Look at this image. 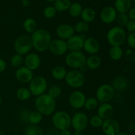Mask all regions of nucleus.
<instances>
[{
	"label": "nucleus",
	"instance_id": "1",
	"mask_svg": "<svg viewBox=\"0 0 135 135\" xmlns=\"http://www.w3.org/2000/svg\"><path fill=\"white\" fill-rule=\"evenodd\" d=\"M32 47L36 51L44 52L49 48L51 42V34L49 31L44 28L37 29L31 36Z\"/></svg>",
	"mask_w": 135,
	"mask_h": 135
},
{
	"label": "nucleus",
	"instance_id": "2",
	"mask_svg": "<svg viewBox=\"0 0 135 135\" xmlns=\"http://www.w3.org/2000/svg\"><path fill=\"white\" fill-rule=\"evenodd\" d=\"M35 108L42 115H51L55 109V99L48 94L40 95L36 99Z\"/></svg>",
	"mask_w": 135,
	"mask_h": 135
},
{
	"label": "nucleus",
	"instance_id": "3",
	"mask_svg": "<svg viewBox=\"0 0 135 135\" xmlns=\"http://www.w3.org/2000/svg\"><path fill=\"white\" fill-rule=\"evenodd\" d=\"M126 39V32L120 26L112 28L107 34V40L112 46H121Z\"/></svg>",
	"mask_w": 135,
	"mask_h": 135
},
{
	"label": "nucleus",
	"instance_id": "4",
	"mask_svg": "<svg viewBox=\"0 0 135 135\" xmlns=\"http://www.w3.org/2000/svg\"><path fill=\"white\" fill-rule=\"evenodd\" d=\"M86 57L85 55L79 51H71L65 57V63L70 68L76 69L83 68L86 65Z\"/></svg>",
	"mask_w": 135,
	"mask_h": 135
},
{
	"label": "nucleus",
	"instance_id": "5",
	"mask_svg": "<svg viewBox=\"0 0 135 135\" xmlns=\"http://www.w3.org/2000/svg\"><path fill=\"white\" fill-rule=\"evenodd\" d=\"M52 123L57 130H66L71 125V118L67 112L59 111L53 115Z\"/></svg>",
	"mask_w": 135,
	"mask_h": 135
},
{
	"label": "nucleus",
	"instance_id": "6",
	"mask_svg": "<svg viewBox=\"0 0 135 135\" xmlns=\"http://www.w3.org/2000/svg\"><path fill=\"white\" fill-rule=\"evenodd\" d=\"M47 88V82L44 77L36 76L30 81L29 90L32 95L39 96L44 94Z\"/></svg>",
	"mask_w": 135,
	"mask_h": 135
},
{
	"label": "nucleus",
	"instance_id": "7",
	"mask_svg": "<svg viewBox=\"0 0 135 135\" xmlns=\"http://www.w3.org/2000/svg\"><path fill=\"white\" fill-rule=\"evenodd\" d=\"M32 47L31 38L28 36L22 35L18 36L15 41L14 48L17 54L26 55L30 52Z\"/></svg>",
	"mask_w": 135,
	"mask_h": 135
},
{
	"label": "nucleus",
	"instance_id": "8",
	"mask_svg": "<svg viewBox=\"0 0 135 135\" xmlns=\"http://www.w3.org/2000/svg\"><path fill=\"white\" fill-rule=\"evenodd\" d=\"M65 81L70 87L74 88H80L85 83L84 75L77 70H72L67 73Z\"/></svg>",
	"mask_w": 135,
	"mask_h": 135
},
{
	"label": "nucleus",
	"instance_id": "9",
	"mask_svg": "<svg viewBox=\"0 0 135 135\" xmlns=\"http://www.w3.org/2000/svg\"><path fill=\"white\" fill-rule=\"evenodd\" d=\"M96 98L98 101L103 103H108L114 97L115 90L112 86L109 84H102L96 90Z\"/></svg>",
	"mask_w": 135,
	"mask_h": 135
},
{
	"label": "nucleus",
	"instance_id": "10",
	"mask_svg": "<svg viewBox=\"0 0 135 135\" xmlns=\"http://www.w3.org/2000/svg\"><path fill=\"white\" fill-rule=\"evenodd\" d=\"M88 117L83 112L75 113L71 118V125L75 131H84L88 125Z\"/></svg>",
	"mask_w": 135,
	"mask_h": 135
},
{
	"label": "nucleus",
	"instance_id": "11",
	"mask_svg": "<svg viewBox=\"0 0 135 135\" xmlns=\"http://www.w3.org/2000/svg\"><path fill=\"white\" fill-rule=\"evenodd\" d=\"M102 128L105 135H117L120 132L119 123L112 118L104 120Z\"/></svg>",
	"mask_w": 135,
	"mask_h": 135
},
{
	"label": "nucleus",
	"instance_id": "12",
	"mask_svg": "<svg viewBox=\"0 0 135 135\" xmlns=\"http://www.w3.org/2000/svg\"><path fill=\"white\" fill-rule=\"evenodd\" d=\"M48 49L54 55H62L67 52L68 47L67 42L61 39H56L50 42Z\"/></svg>",
	"mask_w": 135,
	"mask_h": 135
},
{
	"label": "nucleus",
	"instance_id": "13",
	"mask_svg": "<svg viewBox=\"0 0 135 135\" xmlns=\"http://www.w3.org/2000/svg\"><path fill=\"white\" fill-rule=\"evenodd\" d=\"M86 98L83 92L75 91L69 96V104L75 109H80L84 106Z\"/></svg>",
	"mask_w": 135,
	"mask_h": 135
},
{
	"label": "nucleus",
	"instance_id": "14",
	"mask_svg": "<svg viewBox=\"0 0 135 135\" xmlns=\"http://www.w3.org/2000/svg\"><path fill=\"white\" fill-rule=\"evenodd\" d=\"M15 76L20 83H29L34 78V75L32 71L26 67H21L16 71Z\"/></svg>",
	"mask_w": 135,
	"mask_h": 135
},
{
	"label": "nucleus",
	"instance_id": "15",
	"mask_svg": "<svg viewBox=\"0 0 135 135\" xmlns=\"http://www.w3.org/2000/svg\"><path fill=\"white\" fill-rule=\"evenodd\" d=\"M84 39L83 36H73L67 40V44L68 50L71 51H79L83 48Z\"/></svg>",
	"mask_w": 135,
	"mask_h": 135
},
{
	"label": "nucleus",
	"instance_id": "16",
	"mask_svg": "<svg viewBox=\"0 0 135 135\" xmlns=\"http://www.w3.org/2000/svg\"><path fill=\"white\" fill-rule=\"evenodd\" d=\"M75 30L72 26L68 24H62L59 25L56 29L57 35L59 39L69 40L73 36Z\"/></svg>",
	"mask_w": 135,
	"mask_h": 135
},
{
	"label": "nucleus",
	"instance_id": "17",
	"mask_svg": "<svg viewBox=\"0 0 135 135\" xmlns=\"http://www.w3.org/2000/svg\"><path fill=\"white\" fill-rule=\"evenodd\" d=\"M117 15V11L114 8L112 7H106L101 11L100 18L104 23L110 24L115 21Z\"/></svg>",
	"mask_w": 135,
	"mask_h": 135
},
{
	"label": "nucleus",
	"instance_id": "18",
	"mask_svg": "<svg viewBox=\"0 0 135 135\" xmlns=\"http://www.w3.org/2000/svg\"><path fill=\"white\" fill-rule=\"evenodd\" d=\"M41 60L39 55L34 53L28 54L25 57V67L31 71L36 70L40 65Z\"/></svg>",
	"mask_w": 135,
	"mask_h": 135
},
{
	"label": "nucleus",
	"instance_id": "19",
	"mask_svg": "<svg viewBox=\"0 0 135 135\" xmlns=\"http://www.w3.org/2000/svg\"><path fill=\"white\" fill-rule=\"evenodd\" d=\"M83 48L88 54L94 55L100 50V44L96 38H88L84 40Z\"/></svg>",
	"mask_w": 135,
	"mask_h": 135
},
{
	"label": "nucleus",
	"instance_id": "20",
	"mask_svg": "<svg viewBox=\"0 0 135 135\" xmlns=\"http://www.w3.org/2000/svg\"><path fill=\"white\" fill-rule=\"evenodd\" d=\"M114 109L113 106L109 103H104L99 106L98 109V115L103 120L108 119L113 115Z\"/></svg>",
	"mask_w": 135,
	"mask_h": 135
},
{
	"label": "nucleus",
	"instance_id": "21",
	"mask_svg": "<svg viewBox=\"0 0 135 135\" xmlns=\"http://www.w3.org/2000/svg\"><path fill=\"white\" fill-rule=\"evenodd\" d=\"M128 86H129V81L127 78L123 76H119L113 80L112 87L115 91L122 92L127 88Z\"/></svg>",
	"mask_w": 135,
	"mask_h": 135
},
{
	"label": "nucleus",
	"instance_id": "22",
	"mask_svg": "<svg viewBox=\"0 0 135 135\" xmlns=\"http://www.w3.org/2000/svg\"><path fill=\"white\" fill-rule=\"evenodd\" d=\"M131 0H115V9L119 13H126L130 10Z\"/></svg>",
	"mask_w": 135,
	"mask_h": 135
},
{
	"label": "nucleus",
	"instance_id": "23",
	"mask_svg": "<svg viewBox=\"0 0 135 135\" xmlns=\"http://www.w3.org/2000/svg\"><path fill=\"white\" fill-rule=\"evenodd\" d=\"M102 63V60L100 57L92 55L87 58L86 61V65L89 69L95 70L98 68Z\"/></svg>",
	"mask_w": 135,
	"mask_h": 135
},
{
	"label": "nucleus",
	"instance_id": "24",
	"mask_svg": "<svg viewBox=\"0 0 135 135\" xmlns=\"http://www.w3.org/2000/svg\"><path fill=\"white\" fill-rule=\"evenodd\" d=\"M67 74V70L61 66H57V67H54L51 71V75H52L53 78L58 80L65 79Z\"/></svg>",
	"mask_w": 135,
	"mask_h": 135
},
{
	"label": "nucleus",
	"instance_id": "25",
	"mask_svg": "<svg viewBox=\"0 0 135 135\" xmlns=\"http://www.w3.org/2000/svg\"><path fill=\"white\" fill-rule=\"evenodd\" d=\"M81 18L83 21L89 23V22H92L94 20L96 17V13L94 10H93L91 8H86L83 9L81 13Z\"/></svg>",
	"mask_w": 135,
	"mask_h": 135
},
{
	"label": "nucleus",
	"instance_id": "26",
	"mask_svg": "<svg viewBox=\"0 0 135 135\" xmlns=\"http://www.w3.org/2000/svg\"><path fill=\"white\" fill-rule=\"evenodd\" d=\"M123 54V51L120 46H112L109 50V57L112 60H120L122 57Z\"/></svg>",
	"mask_w": 135,
	"mask_h": 135
},
{
	"label": "nucleus",
	"instance_id": "27",
	"mask_svg": "<svg viewBox=\"0 0 135 135\" xmlns=\"http://www.w3.org/2000/svg\"><path fill=\"white\" fill-rule=\"evenodd\" d=\"M23 28L25 31L28 33L32 34L37 30V23L33 18H26L23 22Z\"/></svg>",
	"mask_w": 135,
	"mask_h": 135
},
{
	"label": "nucleus",
	"instance_id": "28",
	"mask_svg": "<svg viewBox=\"0 0 135 135\" xmlns=\"http://www.w3.org/2000/svg\"><path fill=\"white\" fill-rule=\"evenodd\" d=\"M71 5L70 0H55L54 7L57 11H64L69 9Z\"/></svg>",
	"mask_w": 135,
	"mask_h": 135
},
{
	"label": "nucleus",
	"instance_id": "29",
	"mask_svg": "<svg viewBox=\"0 0 135 135\" xmlns=\"http://www.w3.org/2000/svg\"><path fill=\"white\" fill-rule=\"evenodd\" d=\"M31 93L28 88L22 87L17 90V97L21 101H26L31 96Z\"/></svg>",
	"mask_w": 135,
	"mask_h": 135
},
{
	"label": "nucleus",
	"instance_id": "30",
	"mask_svg": "<svg viewBox=\"0 0 135 135\" xmlns=\"http://www.w3.org/2000/svg\"><path fill=\"white\" fill-rule=\"evenodd\" d=\"M42 120V115L38 112L37 110L33 111L30 112V115H29L28 123H30L32 125H37L39 124Z\"/></svg>",
	"mask_w": 135,
	"mask_h": 135
},
{
	"label": "nucleus",
	"instance_id": "31",
	"mask_svg": "<svg viewBox=\"0 0 135 135\" xmlns=\"http://www.w3.org/2000/svg\"><path fill=\"white\" fill-rule=\"evenodd\" d=\"M25 135H44L42 129L38 126L34 125H31L28 126L25 129Z\"/></svg>",
	"mask_w": 135,
	"mask_h": 135
},
{
	"label": "nucleus",
	"instance_id": "32",
	"mask_svg": "<svg viewBox=\"0 0 135 135\" xmlns=\"http://www.w3.org/2000/svg\"><path fill=\"white\" fill-rule=\"evenodd\" d=\"M74 30L79 34H86L89 30V25L84 21H80L75 25Z\"/></svg>",
	"mask_w": 135,
	"mask_h": 135
},
{
	"label": "nucleus",
	"instance_id": "33",
	"mask_svg": "<svg viewBox=\"0 0 135 135\" xmlns=\"http://www.w3.org/2000/svg\"><path fill=\"white\" fill-rule=\"evenodd\" d=\"M69 13L73 17H78L81 15L83 11V7L80 3H75L72 4L69 7Z\"/></svg>",
	"mask_w": 135,
	"mask_h": 135
},
{
	"label": "nucleus",
	"instance_id": "34",
	"mask_svg": "<svg viewBox=\"0 0 135 135\" xmlns=\"http://www.w3.org/2000/svg\"><path fill=\"white\" fill-rule=\"evenodd\" d=\"M98 105V101L96 98H89L86 99L84 104V108L88 111H92L96 109Z\"/></svg>",
	"mask_w": 135,
	"mask_h": 135
},
{
	"label": "nucleus",
	"instance_id": "35",
	"mask_svg": "<svg viewBox=\"0 0 135 135\" xmlns=\"http://www.w3.org/2000/svg\"><path fill=\"white\" fill-rule=\"evenodd\" d=\"M116 20L119 26L122 28L126 26L127 24L129 21V18L128 15L126 13H119L118 15H117Z\"/></svg>",
	"mask_w": 135,
	"mask_h": 135
},
{
	"label": "nucleus",
	"instance_id": "36",
	"mask_svg": "<svg viewBox=\"0 0 135 135\" xmlns=\"http://www.w3.org/2000/svg\"><path fill=\"white\" fill-rule=\"evenodd\" d=\"M24 59L22 55L19 54H15L12 56L11 59V64L14 67H18L23 63Z\"/></svg>",
	"mask_w": 135,
	"mask_h": 135
},
{
	"label": "nucleus",
	"instance_id": "37",
	"mask_svg": "<svg viewBox=\"0 0 135 135\" xmlns=\"http://www.w3.org/2000/svg\"><path fill=\"white\" fill-rule=\"evenodd\" d=\"M61 88L59 86H53L50 88L48 91V94L50 96L53 98L55 99L59 97L60 95L61 94Z\"/></svg>",
	"mask_w": 135,
	"mask_h": 135
},
{
	"label": "nucleus",
	"instance_id": "38",
	"mask_svg": "<svg viewBox=\"0 0 135 135\" xmlns=\"http://www.w3.org/2000/svg\"><path fill=\"white\" fill-rule=\"evenodd\" d=\"M103 122H104V120L98 115L93 116V117H91L90 120V125H92V127L96 128H98L102 127Z\"/></svg>",
	"mask_w": 135,
	"mask_h": 135
},
{
	"label": "nucleus",
	"instance_id": "39",
	"mask_svg": "<svg viewBox=\"0 0 135 135\" xmlns=\"http://www.w3.org/2000/svg\"><path fill=\"white\" fill-rule=\"evenodd\" d=\"M56 12L57 11L55 10V7L49 6L45 8V9L44 10V15L46 18H51L55 17V15H56Z\"/></svg>",
	"mask_w": 135,
	"mask_h": 135
},
{
	"label": "nucleus",
	"instance_id": "40",
	"mask_svg": "<svg viewBox=\"0 0 135 135\" xmlns=\"http://www.w3.org/2000/svg\"><path fill=\"white\" fill-rule=\"evenodd\" d=\"M30 113L27 109H22L19 113V119L23 123H28Z\"/></svg>",
	"mask_w": 135,
	"mask_h": 135
},
{
	"label": "nucleus",
	"instance_id": "41",
	"mask_svg": "<svg viewBox=\"0 0 135 135\" xmlns=\"http://www.w3.org/2000/svg\"><path fill=\"white\" fill-rule=\"evenodd\" d=\"M127 42L130 47L135 49V32L130 33L127 38Z\"/></svg>",
	"mask_w": 135,
	"mask_h": 135
},
{
	"label": "nucleus",
	"instance_id": "42",
	"mask_svg": "<svg viewBox=\"0 0 135 135\" xmlns=\"http://www.w3.org/2000/svg\"><path fill=\"white\" fill-rule=\"evenodd\" d=\"M125 27L129 32H135V21H131V20L129 21Z\"/></svg>",
	"mask_w": 135,
	"mask_h": 135
},
{
	"label": "nucleus",
	"instance_id": "43",
	"mask_svg": "<svg viewBox=\"0 0 135 135\" xmlns=\"http://www.w3.org/2000/svg\"><path fill=\"white\" fill-rule=\"evenodd\" d=\"M128 16H129V19H131V21H135V7L129 10Z\"/></svg>",
	"mask_w": 135,
	"mask_h": 135
},
{
	"label": "nucleus",
	"instance_id": "44",
	"mask_svg": "<svg viewBox=\"0 0 135 135\" xmlns=\"http://www.w3.org/2000/svg\"><path fill=\"white\" fill-rule=\"evenodd\" d=\"M6 68V63L3 59H0V73L3 72Z\"/></svg>",
	"mask_w": 135,
	"mask_h": 135
},
{
	"label": "nucleus",
	"instance_id": "45",
	"mask_svg": "<svg viewBox=\"0 0 135 135\" xmlns=\"http://www.w3.org/2000/svg\"><path fill=\"white\" fill-rule=\"evenodd\" d=\"M59 135H72V134H71L70 131H69L68 129H66V130L60 131Z\"/></svg>",
	"mask_w": 135,
	"mask_h": 135
},
{
	"label": "nucleus",
	"instance_id": "46",
	"mask_svg": "<svg viewBox=\"0 0 135 135\" xmlns=\"http://www.w3.org/2000/svg\"><path fill=\"white\" fill-rule=\"evenodd\" d=\"M47 135H59V133H58L56 129H51L49 131Z\"/></svg>",
	"mask_w": 135,
	"mask_h": 135
},
{
	"label": "nucleus",
	"instance_id": "47",
	"mask_svg": "<svg viewBox=\"0 0 135 135\" xmlns=\"http://www.w3.org/2000/svg\"><path fill=\"white\" fill-rule=\"evenodd\" d=\"M74 135H83V131H75Z\"/></svg>",
	"mask_w": 135,
	"mask_h": 135
},
{
	"label": "nucleus",
	"instance_id": "48",
	"mask_svg": "<svg viewBox=\"0 0 135 135\" xmlns=\"http://www.w3.org/2000/svg\"><path fill=\"white\" fill-rule=\"evenodd\" d=\"M117 135H129L127 133L125 132H119Z\"/></svg>",
	"mask_w": 135,
	"mask_h": 135
},
{
	"label": "nucleus",
	"instance_id": "49",
	"mask_svg": "<svg viewBox=\"0 0 135 135\" xmlns=\"http://www.w3.org/2000/svg\"><path fill=\"white\" fill-rule=\"evenodd\" d=\"M47 1H55V0H47Z\"/></svg>",
	"mask_w": 135,
	"mask_h": 135
},
{
	"label": "nucleus",
	"instance_id": "50",
	"mask_svg": "<svg viewBox=\"0 0 135 135\" xmlns=\"http://www.w3.org/2000/svg\"><path fill=\"white\" fill-rule=\"evenodd\" d=\"M1 98H0V105H1Z\"/></svg>",
	"mask_w": 135,
	"mask_h": 135
},
{
	"label": "nucleus",
	"instance_id": "51",
	"mask_svg": "<svg viewBox=\"0 0 135 135\" xmlns=\"http://www.w3.org/2000/svg\"><path fill=\"white\" fill-rule=\"evenodd\" d=\"M131 1H133V2H134V3H135V0H131Z\"/></svg>",
	"mask_w": 135,
	"mask_h": 135
},
{
	"label": "nucleus",
	"instance_id": "52",
	"mask_svg": "<svg viewBox=\"0 0 135 135\" xmlns=\"http://www.w3.org/2000/svg\"><path fill=\"white\" fill-rule=\"evenodd\" d=\"M102 135H105V134H102Z\"/></svg>",
	"mask_w": 135,
	"mask_h": 135
}]
</instances>
